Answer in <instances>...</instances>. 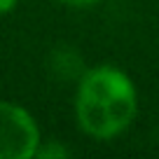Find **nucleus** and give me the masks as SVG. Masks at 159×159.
I'll return each instance as SVG.
<instances>
[{
  "mask_svg": "<svg viewBox=\"0 0 159 159\" xmlns=\"http://www.w3.org/2000/svg\"><path fill=\"white\" fill-rule=\"evenodd\" d=\"M138 103L131 80L122 70L101 66L82 77L75 98L80 126L94 138H112L134 122Z\"/></svg>",
  "mask_w": 159,
  "mask_h": 159,
  "instance_id": "1",
  "label": "nucleus"
},
{
  "mask_svg": "<svg viewBox=\"0 0 159 159\" xmlns=\"http://www.w3.org/2000/svg\"><path fill=\"white\" fill-rule=\"evenodd\" d=\"M40 131L35 119L24 108L0 101V159L35 157Z\"/></svg>",
  "mask_w": 159,
  "mask_h": 159,
  "instance_id": "2",
  "label": "nucleus"
},
{
  "mask_svg": "<svg viewBox=\"0 0 159 159\" xmlns=\"http://www.w3.org/2000/svg\"><path fill=\"white\" fill-rule=\"evenodd\" d=\"M16 7V0H0V14H7Z\"/></svg>",
  "mask_w": 159,
  "mask_h": 159,
  "instance_id": "3",
  "label": "nucleus"
},
{
  "mask_svg": "<svg viewBox=\"0 0 159 159\" xmlns=\"http://www.w3.org/2000/svg\"><path fill=\"white\" fill-rule=\"evenodd\" d=\"M68 5H91V2H98V0H63Z\"/></svg>",
  "mask_w": 159,
  "mask_h": 159,
  "instance_id": "4",
  "label": "nucleus"
}]
</instances>
